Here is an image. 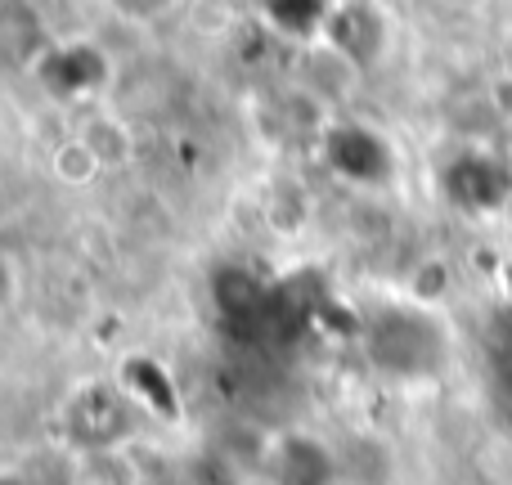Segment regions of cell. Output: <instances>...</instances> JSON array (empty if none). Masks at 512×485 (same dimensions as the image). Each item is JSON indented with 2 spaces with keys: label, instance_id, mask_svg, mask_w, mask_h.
Segmentation results:
<instances>
[{
  "label": "cell",
  "instance_id": "1",
  "mask_svg": "<svg viewBox=\"0 0 512 485\" xmlns=\"http://www.w3.org/2000/svg\"><path fill=\"white\" fill-rule=\"evenodd\" d=\"M495 387H499V396L512 405V333L499 342V351H495Z\"/></svg>",
  "mask_w": 512,
  "mask_h": 485
}]
</instances>
